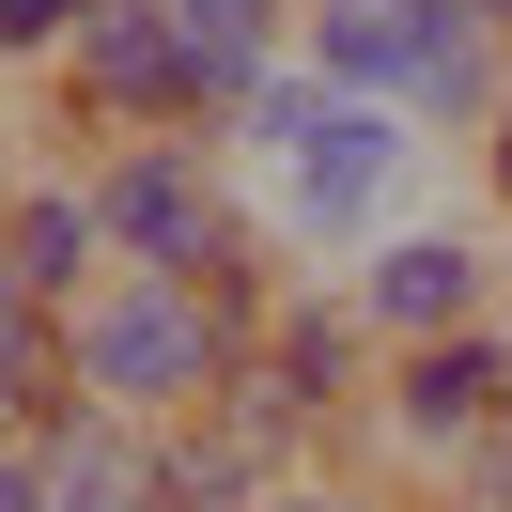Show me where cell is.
I'll list each match as a JSON object with an SVG mask.
<instances>
[{
    "instance_id": "6da1fadb",
    "label": "cell",
    "mask_w": 512,
    "mask_h": 512,
    "mask_svg": "<svg viewBox=\"0 0 512 512\" xmlns=\"http://www.w3.org/2000/svg\"><path fill=\"white\" fill-rule=\"evenodd\" d=\"M218 156L249 171V218L280 233L295 264H357L373 233H404V187H419L435 140H419L388 94H326L311 63H264V94L233 109Z\"/></svg>"
},
{
    "instance_id": "7a4b0ae2",
    "label": "cell",
    "mask_w": 512,
    "mask_h": 512,
    "mask_svg": "<svg viewBox=\"0 0 512 512\" xmlns=\"http://www.w3.org/2000/svg\"><path fill=\"white\" fill-rule=\"evenodd\" d=\"M264 94V63L202 47L171 0H94L78 47L47 63V109L63 140H233V109Z\"/></svg>"
},
{
    "instance_id": "3957f363",
    "label": "cell",
    "mask_w": 512,
    "mask_h": 512,
    "mask_svg": "<svg viewBox=\"0 0 512 512\" xmlns=\"http://www.w3.org/2000/svg\"><path fill=\"white\" fill-rule=\"evenodd\" d=\"M373 373H388V342L357 326V295L342 280H295L280 311H264V342L233 357L218 419L264 450V466H326L342 435H373Z\"/></svg>"
},
{
    "instance_id": "277c9868",
    "label": "cell",
    "mask_w": 512,
    "mask_h": 512,
    "mask_svg": "<svg viewBox=\"0 0 512 512\" xmlns=\"http://www.w3.org/2000/svg\"><path fill=\"white\" fill-rule=\"evenodd\" d=\"M63 357H78V404L94 419H140V435H171V419H202L233 388V326L202 311V280H156V264H125V280H94L63 311Z\"/></svg>"
},
{
    "instance_id": "5b68a950",
    "label": "cell",
    "mask_w": 512,
    "mask_h": 512,
    "mask_svg": "<svg viewBox=\"0 0 512 512\" xmlns=\"http://www.w3.org/2000/svg\"><path fill=\"white\" fill-rule=\"evenodd\" d=\"M94 202H109V264H156V280H202L249 233V171L218 140H94Z\"/></svg>"
},
{
    "instance_id": "8992f818",
    "label": "cell",
    "mask_w": 512,
    "mask_h": 512,
    "mask_svg": "<svg viewBox=\"0 0 512 512\" xmlns=\"http://www.w3.org/2000/svg\"><path fill=\"white\" fill-rule=\"evenodd\" d=\"M512 419V326H450V342H404L373 373V450L404 481H466Z\"/></svg>"
},
{
    "instance_id": "52a82bcc",
    "label": "cell",
    "mask_w": 512,
    "mask_h": 512,
    "mask_svg": "<svg viewBox=\"0 0 512 512\" xmlns=\"http://www.w3.org/2000/svg\"><path fill=\"white\" fill-rule=\"evenodd\" d=\"M342 295H357V326L404 357V342H450V326H497V249L450 233V218H404V233H373V249L342 264Z\"/></svg>"
},
{
    "instance_id": "ba28073f",
    "label": "cell",
    "mask_w": 512,
    "mask_h": 512,
    "mask_svg": "<svg viewBox=\"0 0 512 512\" xmlns=\"http://www.w3.org/2000/svg\"><path fill=\"white\" fill-rule=\"evenodd\" d=\"M0 249H16V280H32L47 311H78L94 280H125V264H109V202H94V156H47L32 187H16V218H0Z\"/></svg>"
},
{
    "instance_id": "9c48e42d",
    "label": "cell",
    "mask_w": 512,
    "mask_h": 512,
    "mask_svg": "<svg viewBox=\"0 0 512 512\" xmlns=\"http://www.w3.org/2000/svg\"><path fill=\"white\" fill-rule=\"evenodd\" d=\"M497 109H512V32H481V16L435 0V32H419V63H404V125L419 140H481Z\"/></svg>"
},
{
    "instance_id": "30bf717a",
    "label": "cell",
    "mask_w": 512,
    "mask_h": 512,
    "mask_svg": "<svg viewBox=\"0 0 512 512\" xmlns=\"http://www.w3.org/2000/svg\"><path fill=\"white\" fill-rule=\"evenodd\" d=\"M419 32H435V0H295V63H311L326 94H388L404 109Z\"/></svg>"
},
{
    "instance_id": "8fae6325",
    "label": "cell",
    "mask_w": 512,
    "mask_h": 512,
    "mask_svg": "<svg viewBox=\"0 0 512 512\" xmlns=\"http://www.w3.org/2000/svg\"><path fill=\"white\" fill-rule=\"evenodd\" d=\"M202 47H233V63H295V0H171Z\"/></svg>"
},
{
    "instance_id": "7c38bea8",
    "label": "cell",
    "mask_w": 512,
    "mask_h": 512,
    "mask_svg": "<svg viewBox=\"0 0 512 512\" xmlns=\"http://www.w3.org/2000/svg\"><path fill=\"white\" fill-rule=\"evenodd\" d=\"M78 16H94V0H0V63H63V47H78Z\"/></svg>"
},
{
    "instance_id": "4fadbf2b",
    "label": "cell",
    "mask_w": 512,
    "mask_h": 512,
    "mask_svg": "<svg viewBox=\"0 0 512 512\" xmlns=\"http://www.w3.org/2000/svg\"><path fill=\"white\" fill-rule=\"evenodd\" d=\"M0 512H47V450H16V435H0Z\"/></svg>"
},
{
    "instance_id": "5bb4252c",
    "label": "cell",
    "mask_w": 512,
    "mask_h": 512,
    "mask_svg": "<svg viewBox=\"0 0 512 512\" xmlns=\"http://www.w3.org/2000/svg\"><path fill=\"white\" fill-rule=\"evenodd\" d=\"M466 156H481V202H497V218H512V109H497V125L466 140Z\"/></svg>"
},
{
    "instance_id": "9a60e30c",
    "label": "cell",
    "mask_w": 512,
    "mask_h": 512,
    "mask_svg": "<svg viewBox=\"0 0 512 512\" xmlns=\"http://www.w3.org/2000/svg\"><path fill=\"white\" fill-rule=\"evenodd\" d=\"M435 512H512V481H497V466H466V481H435Z\"/></svg>"
},
{
    "instance_id": "2e32d148",
    "label": "cell",
    "mask_w": 512,
    "mask_h": 512,
    "mask_svg": "<svg viewBox=\"0 0 512 512\" xmlns=\"http://www.w3.org/2000/svg\"><path fill=\"white\" fill-rule=\"evenodd\" d=\"M32 171H47V156H32L16 125H0V218H16V187H32Z\"/></svg>"
},
{
    "instance_id": "e0dca14e",
    "label": "cell",
    "mask_w": 512,
    "mask_h": 512,
    "mask_svg": "<svg viewBox=\"0 0 512 512\" xmlns=\"http://www.w3.org/2000/svg\"><path fill=\"white\" fill-rule=\"evenodd\" d=\"M450 16H481V32H512V0H450Z\"/></svg>"
},
{
    "instance_id": "ac0fdd59",
    "label": "cell",
    "mask_w": 512,
    "mask_h": 512,
    "mask_svg": "<svg viewBox=\"0 0 512 512\" xmlns=\"http://www.w3.org/2000/svg\"><path fill=\"white\" fill-rule=\"evenodd\" d=\"M481 466H497V481H512V419H497V450H481Z\"/></svg>"
},
{
    "instance_id": "d6986e66",
    "label": "cell",
    "mask_w": 512,
    "mask_h": 512,
    "mask_svg": "<svg viewBox=\"0 0 512 512\" xmlns=\"http://www.w3.org/2000/svg\"><path fill=\"white\" fill-rule=\"evenodd\" d=\"M497 326H512V249H497Z\"/></svg>"
}]
</instances>
